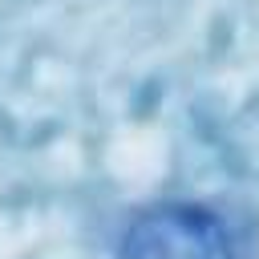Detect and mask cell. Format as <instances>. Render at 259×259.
Here are the masks:
<instances>
[{"instance_id":"obj_1","label":"cell","mask_w":259,"mask_h":259,"mask_svg":"<svg viewBox=\"0 0 259 259\" xmlns=\"http://www.w3.org/2000/svg\"><path fill=\"white\" fill-rule=\"evenodd\" d=\"M117 259H235L231 227L202 202H158L130 219Z\"/></svg>"}]
</instances>
